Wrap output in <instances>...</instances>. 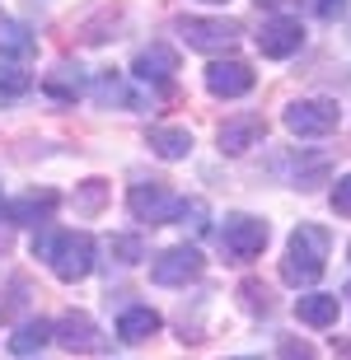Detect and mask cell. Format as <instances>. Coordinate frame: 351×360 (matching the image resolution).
<instances>
[{
  "label": "cell",
  "instance_id": "6da1fadb",
  "mask_svg": "<svg viewBox=\"0 0 351 360\" xmlns=\"http://www.w3.org/2000/svg\"><path fill=\"white\" fill-rule=\"evenodd\" d=\"M33 253L56 271V281H84L94 271V239L84 234V229H66V234H38L33 239Z\"/></svg>",
  "mask_w": 351,
  "mask_h": 360
},
{
  "label": "cell",
  "instance_id": "7a4b0ae2",
  "mask_svg": "<svg viewBox=\"0 0 351 360\" xmlns=\"http://www.w3.org/2000/svg\"><path fill=\"white\" fill-rule=\"evenodd\" d=\"M328 229L319 225H300L286 243V262H281V281L286 285H314L328 267Z\"/></svg>",
  "mask_w": 351,
  "mask_h": 360
},
{
  "label": "cell",
  "instance_id": "3957f363",
  "mask_svg": "<svg viewBox=\"0 0 351 360\" xmlns=\"http://www.w3.org/2000/svg\"><path fill=\"white\" fill-rule=\"evenodd\" d=\"M272 229L267 220H257V215H225V225H220V248H225V257L230 262H248V257H257L262 248H267Z\"/></svg>",
  "mask_w": 351,
  "mask_h": 360
},
{
  "label": "cell",
  "instance_id": "277c9868",
  "mask_svg": "<svg viewBox=\"0 0 351 360\" xmlns=\"http://www.w3.org/2000/svg\"><path fill=\"white\" fill-rule=\"evenodd\" d=\"M178 33H183V42L192 52H230L243 28L234 19H202V14H192V19H178Z\"/></svg>",
  "mask_w": 351,
  "mask_h": 360
},
{
  "label": "cell",
  "instance_id": "5b68a950",
  "mask_svg": "<svg viewBox=\"0 0 351 360\" xmlns=\"http://www.w3.org/2000/svg\"><path fill=\"white\" fill-rule=\"evenodd\" d=\"M338 103L333 98H295V103L286 108V131L291 136H328L338 131Z\"/></svg>",
  "mask_w": 351,
  "mask_h": 360
},
{
  "label": "cell",
  "instance_id": "8992f818",
  "mask_svg": "<svg viewBox=\"0 0 351 360\" xmlns=\"http://www.w3.org/2000/svg\"><path fill=\"white\" fill-rule=\"evenodd\" d=\"M206 267L202 248H192V243H174V248H164L155 262H150V281L155 285H188V281H197Z\"/></svg>",
  "mask_w": 351,
  "mask_h": 360
},
{
  "label": "cell",
  "instance_id": "52a82bcc",
  "mask_svg": "<svg viewBox=\"0 0 351 360\" xmlns=\"http://www.w3.org/2000/svg\"><path fill=\"white\" fill-rule=\"evenodd\" d=\"M52 342H61L66 351L75 356H98V351H108V337L98 333V323L89 314H66V319L52 323Z\"/></svg>",
  "mask_w": 351,
  "mask_h": 360
},
{
  "label": "cell",
  "instance_id": "ba28073f",
  "mask_svg": "<svg viewBox=\"0 0 351 360\" xmlns=\"http://www.w3.org/2000/svg\"><path fill=\"white\" fill-rule=\"evenodd\" d=\"M127 211H132L136 220L164 225V220H174V215H178V197L164 183H136L132 192H127Z\"/></svg>",
  "mask_w": 351,
  "mask_h": 360
},
{
  "label": "cell",
  "instance_id": "9c48e42d",
  "mask_svg": "<svg viewBox=\"0 0 351 360\" xmlns=\"http://www.w3.org/2000/svg\"><path fill=\"white\" fill-rule=\"evenodd\" d=\"M300 47H305V28H300V19H291V14L267 19L262 33H257V52L272 56V61H286V56H295Z\"/></svg>",
  "mask_w": 351,
  "mask_h": 360
},
{
  "label": "cell",
  "instance_id": "30bf717a",
  "mask_svg": "<svg viewBox=\"0 0 351 360\" xmlns=\"http://www.w3.org/2000/svg\"><path fill=\"white\" fill-rule=\"evenodd\" d=\"M253 70L243 66V61H211L206 66V89L216 94V98H243V94L253 89Z\"/></svg>",
  "mask_w": 351,
  "mask_h": 360
},
{
  "label": "cell",
  "instance_id": "8fae6325",
  "mask_svg": "<svg viewBox=\"0 0 351 360\" xmlns=\"http://www.w3.org/2000/svg\"><path fill=\"white\" fill-rule=\"evenodd\" d=\"M132 70H136V80H146V84H169L174 70H178V52L169 47V42H150V47L136 52Z\"/></svg>",
  "mask_w": 351,
  "mask_h": 360
},
{
  "label": "cell",
  "instance_id": "7c38bea8",
  "mask_svg": "<svg viewBox=\"0 0 351 360\" xmlns=\"http://www.w3.org/2000/svg\"><path fill=\"white\" fill-rule=\"evenodd\" d=\"M220 150L225 155H243V150H253L262 136H267V122L257 117V112H239V117H230V122H220Z\"/></svg>",
  "mask_w": 351,
  "mask_h": 360
},
{
  "label": "cell",
  "instance_id": "4fadbf2b",
  "mask_svg": "<svg viewBox=\"0 0 351 360\" xmlns=\"http://www.w3.org/2000/svg\"><path fill=\"white\" fill-rule=\"evenodd\" d=\"M56 206H61V197H56L52 187H33V192H24V197H14L5 211H10L14 225H42V220H52Z\"/></svg>",
  "mask_w": 351,
  "mask_h": 360
},
{
  "label": "cell",
  "instance_id": "5bb4252c",
  "mask_svg": "<svg viewBox=\"0 0 351 360\" xmlns=\"http://www.w3.org/2000/svg\"><path fill=\"white\" fill-rule=\"evenodd\" d=\"M342 314V300L338 295H324V290H314V295H300L295 300V319L300 323H309V328H333Z\"/></svg>",
  "mask_w": 351,
  "mask_h": 360
},
{
  "label": "cell",
  "instance_id": "9a60e30c",
  "mask_svg": "<svg viewBox=\"0 0 351 360\" xmlns=\"http://www.w3.org/2000/svg\"><path fill=\"white\" fill-rule=\"evenodd\" d=\"M160 323L164 319L150 304H136V309H127V314L117 319V337L127 342V347H141V342H150V337L160 333Z\"/></svg>",
  "mask_w": 351,
  "mask_h": 360
},
{
  "label": "cell",
  "instance_id": "2e32d148",
  "mask_svg": "<svg viewBox=\"0 0 351 360\" xmlns=\"http://www.w3.org/2000/svg\"><path fill=\"white\" fill-rule=\"evenodd\" d=\"M28 56H38V38H33L24 24H0V61L24 66Z\"/></svg>",
  "mask_w": 351,
  "mask_h": 360
},
{
  "label": "cell",
  "instance_id": "e0dca14e",
  "mask_svg": "<svg viewBox=\"0 0 351 360\" xmlns=\"http://www.w3.org/2000/svg\"><path fill=\"white\" fill-rule=\"evenodd\" d=\"M146 146L160 155V160H188L192 155V136L183 127H150Z\"/></svg>",
  "mask_w": 351,
  "mask_h": 360
},
{
  "label": "cell",
  "instance_id": "ac0fdd59",
  "mask_svg": "<svg viewBox=\"0 0 351 360\" xmlns=\"http://www.w3.org/2000/svg\"><path fill=\"white\" fill-rule=\"evenodd\" d=\"M42 89L52 94L56 103H75V98L84 94V75H80V66H66V61H61L56 70H47V80H42Z\"/></svg>",
  "mask_w": 351,
  "mask_h": 360
},
{
  "label": "cell",
  "instance_id": "d6986e66",
  "mask_svg": "<svg viewBox=\"0 0 351 360\" xmlns=\"http://www.w3.org/2000/svg\"><path fill=\"white\" fill-rule=\"evenodd\" d=\"M94 98L103 108H113V103H117V108H141V94L127 89V84H122V75H113V70H103V75L94 80Z\"/></svg>",
  "mask_w": 351,
  "mask_h": 360
},
{
  "label": "cell",
  "instance_id": "ffe728a7",
  "mask_svg": "<svg viewBox=\"0 0 351 360\" xmlns=\"http://www.w3.org/2000/svg\"><path fill=\"white\" fill-rule=\"evenodd\" d=\"M47 342H52V323L33 319V323H24V328L10 337V351H14V356H33V351H42Z\"/></svg>",
  "mask_w": 351,
  "mask_h": 360
},
{
  "label": "cell",
  "instance_id": "44dd1931",
  "mask_svg": "<svg viewBox=\"0 0 351 360\" xmlns=\"http://www.w3.org/2000/svg\"><path fill=\"white\" fill-rule=\"evenodd\" d=\"M33 89V75L24 66H14V61H0V103H10V98H24Z\"/></svg>",
  "mask_w": 351,
  "mask_h": 360
},
{
  "label": "cell",
  "instance_id": "7402d4cb",
  "mask_svg": "<svg viewBox=\"0 0 351 360\" xmlns=\"http://www.w3.org/2000/svg\"><path fill=\"white\" fill-rule=\"evenodd\" d=\"M206 215H211V211H206V201H202V197H192V201H178V215H174V220L202 234V229H206Z\"/></svg>",
  "mask_w": 351,
  "mask_h": 360
},
{
  "label": "cell",
  "instance_id": "603a6c76",
  "mask_svg": "<svg viewBox=\"0 0 351 360\" xmlns=\"http://www.w3.org/2000/svg\"><path fill=\"white\" fill-rule=\"evenodd\" d=\"M239 295H243V304L253 309V314H272V295H267V285H262V281H243Z\"/></svg>",
  "mask_w": 351,
  "mask_h": 360
},
{
  "label": "cell",
  "instance_id": "cb8c5ba5",
  "mask_svg": "<svg viewBox=\"0 0 351 360\" xmlns=\"http://www.w3.org/2000/svg\"><path fill=\"white\" fill-rule=\"evenodd\" d=\"M113 253H117V262H127V267H132V262H141V257H146V243L136 239V234H117V239H113Z\"/></svg>",
  "mask_w": 351,
  "mask_h": 360
},
{
  "label": "cell",
  "instance_id": "d4e9b609",
  "mask_svg": "<svg viewBox=\"0 0 351 360\" xmlns=\"http://www.w3.org/2000/svg\"><path fill=\"white\" fill-rule=\"evenodd\" d=\"M276 360H319V351H314L309 342H295V337H291V342L276 347Z\"/></svg>",
  "mask_w": 351,
  "mask_h": 360
},
{
  "label": "cell",
  "instance_id": "484cf974",
  "mask_svg": "<svg viewBox=\"0 0 351 360\" xmlns=\"http://www.w3.org/2000/svg\"><path fill=\"white\" fill-rule=\"evenodd\" d=\"M333 211H338V215H351V174L338 178V187H333Z\"/></svg>",
  "mask_w": 351,
  "mask_h": 360
},
{
  "label": "cell",
  "instance_id": "4316f807",
  "mask_svg": "<svg viewBox=\"0 0 351 360\" xmlns=\"http://www.w3.org/2000/svg\"><path fill=\"white\" fill-rule=\"evenodd\" d=\"M75 201H80L84 211H98V201H103V183H98V178H89V183H84V192Z\"/></svg>",
  "mask_w": 351,
  "mask_h": 360
},
{
  "label": "cell",
  "instance_id": "83f0119b",
  "mask_svg": "<svg viewBox=\"0 0 351 360\" xmlns=\"http://www.w3.org/2000/svg\"><path fill=\"white\" fill-rule=\"evenodd\" d=\"M342 10H347V0H319V14H324V19H338Z\"/></svg>",
  "mask_w": 351,
  "mask_h": 360
},
{
  "label": "cell",
  "instance_id": "f1b7e54d",
  "mask_svg": "<svg viewBox=\"0 0 351 360\" xmlns=\"http://www.w3.org/2000/svg\"><path fill=\"white\" fill-rule=\"evenodd\" d=\"M257 5H262V10H295L300 0H257Z\"/></svg>",
  "mask_w": 351,
  "mask_h": 360
},
{
  "label": "cell",
  "instance_id": "f546056e",
  "mask_svg": "<svg viewBox=\"0 0 351 360\" xmlns=\"http://www.w3.org/2000/svg\"><path fill=\"white\" fill-rule=\"evenodd\" d=\"M333 351H338L342 360H351V342H338V347H333Z\"/></svg>",
  "mask_w": 351,
  "mask_h": 360
},
{
  "label": "cell",
  "instance_id": "4dcf8cb0",
  "mask_svg": "<svg viewBox=\"0 0 351 360\" xmlns=\"http://www.w3.org/2000/svg\"><path fill=\"white\" fill-rule=\"evenodd\" d=\"M234 360H253V356H234Z\"/></svg>",
  "mask_w": 351,
  "mask_h": 360
},
{
  "label": "cell",
  "instance_id": "1f68e13d",
  "mask_svg": "<svg viewBox=\"0 0 351 360\" xmlns=\"http://www.w3.org/2000/svg\"><path fill=\"white\" fill-rule=\"evenodd\" d=\"M0 211H5V197H0Z\"/></svg>",
  "mask_w": 351,
  "mask_h": 360
},
{
  "label": "cell",
  "instance_id": "d6a6232c",
  "mask_svg": "<svg viewBox=\"0 0 351 360\" xmlns=\"http://www.w3.org/2000/svg\"><path fill=\"white\" fill-rule=\"evenodd\" d=\"M211 5H220V0H211Z\"/></svg>",
  "mask_w": 351,
  "mask_h": 360
},
{
  "label": "cell",
  "instance_id": "836d02e7",
  "mask_svg": "<svg viewBox=\"0 0 351 360\" xmlns=\"http://www.w3.org/2000/svg\"><path fill=\"white\" fill-rule=\"evenodd\" d=\"M347 253H351V248H347Z\"/></svg>",
  "mask_w": 351,
  "mask_h": 360
},
{
  "label": "cell",
  "instance_id": "e575fe53",
  "mask_svg": "<svg viewBox=\"0 0 351 360\" xmlns=\"http://www.w3.org/2000/svg\"><path fill=\"white\" fill-rule=\"evenodd\" d=\"M347 295H351V290H347Z\"/></svg>",
  "mask_w": 351,
  "mask_h": 360
}]
</instances>
